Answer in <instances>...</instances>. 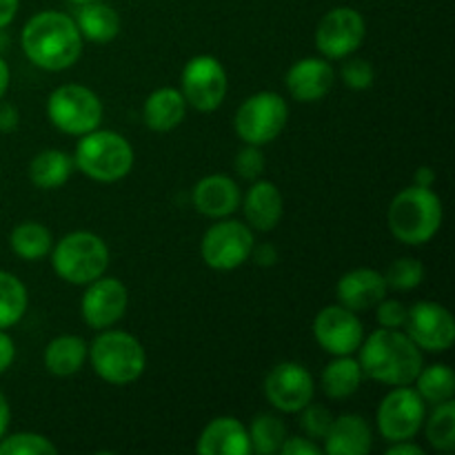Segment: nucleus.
<instances>
[{
	"mask_svg": "<svg viewBox=\"0 0 455 455\" xmlns=\"http://www.w3.org/2000/svg\"><path fill=\"white\" fill-rule=\"evenodd\" d=\"M25 56L44 71H65L83 56V36L74 18L62 12H38L22 27Z\"/></svg>",
	"mask_w": 455,
	"mask_h": 455,
	"instance_id": "obj_1",
	"label": "nucleus"
},
{
	"mask_svg": "<svg viewBox=\"0 0 455 455\" xmlns=\"http://www.w3.org/2000/svg\"><path fill=\"white\" fill-rule=\"evenodd\" d=\"M358 354L364 378L380 385H413L422 369V349L398 329L380 327L369 333Z\"/></svg>",
	"mask_w": 455,
	"mask_h": 455,
	"instance_id": "obj_2",
	"label": "nucleus"
},
{
	"mask_svg": "<svg viewBox=\"0 0 455 455\" xmlns=\"http://www.w3.org/2000/svg\"><path fill=\"white\" fill-rule=\"evenodd\" d=\"M387 222L395 240L404 244H427L443 227V200L431 187L411 185L398 191L387 209Z\"/></svg>",
	"mask_w": 455,
	"mask_h": 455,
	"instance_id": "obj_3",
	"label": "nucleus"
},
{
	"mask_svg": "<svg viewBox=\"0 0 455 455\" xmlns=\"http://www.w3.org/2000/svg\"><path fill=\"white\" fill-rule=\"evenodd\" d=\"M133 147L120 133L109 129H93L80 136L76 145L74 163L76 169L96 182H118L129 176L133 167Z\"/></svg>",
	"mask_w": 455,
	"mask_h": 455,
	"instance_id": "obj_4",
	"label": "nucleus"
},
{
	"mask_svg": "<svg viewBox=\"0 0 455 455\" xmlns=\"http://www.w3.org/2000/svg\"><path fill=\"white\" fill-rule=\"evenodd\" d=\"M92 367L100 380L124 387L145 373L147 354L142 342L127 331L102 329L87 351Z\"/></svg>",
	"mask_w": 455,
	"mask_h": 455,
	"instance_id": "obj_5",
	"label": "nucleus"
},
{
	"mask_svg": "<svg viewBox=\"0 0 455 455\" xmlns=\"http://www.w3.org/2000/svg\"><path fill=\"white\" fill-rule=\"evenodd\" d=\"M49 253L58 278L78 287L105 275L109 267V247L93 231H71Z\"/></svg>",
	"mask_w": 455,
	"mask_h": 455,
	"instance_id": "obj_6",
	"label": "nucleus"
},
{
	"mask_svg": "<svg viewBox=\"0 0 455 455\" xmlns=\"http://www.w3.org/2000/svg\"><path fill=\"white\" fill-rule=\"evenodd\" d=\"M102 107L100 96L84 84H60L47 100V116L56 129L69 136H84L100 127Z\"/></svg>",
	"mask_w": 455,
	"mask_h": 455,
	"instance_id": "obj_7",
	"label": "nucleus"
},
{
	"mask_svg": "<svg viewBox=\"0 0 455 455\" xmlns=\"http://www.w3.org/2000/svg\"><path fill=\"white\" fill-rule=\"evenodd\" d=\"M289 120V107L280 93L258 92L238 107L234 129L244 145L265 147L283 133Z\"/></svg>",
	"mask_w": 455,
	"mask_h": 455,
	"instance_id": "obj_8",
	"label": "nucleus"
},
{
	"mask_svg": "<svg viewBox=\"0 0 455 455\" xmlns=\"http://www.w3.org/2000/svg\"><path fill=\"white\" fill-rule=\"evenodd\" d=\"M253 244L256 240H253L251 227L240 220L220 218L216 225L204 231L200 256L209 269L234 271L249 260Z\"/></svg>",
	"mask_w": 455,
	"mask_h": 455,
	"instance_id": "obj_9",
	"label": "nucleus"
},
{
	"mask_svg": "<svg viewBox=\"0 0 455 455\" xmlns=\"http://www.w3.org/2000/svg\"><path fill=\"white\" fill-rule=\"evenodd\" d=\"M427 418V403L409 385L394 387L382 398L376 413V425L387 443L413 440L422 429Z\"/></svg>",
	"mask_w": 455,
	"mask_h": 455,
	"instance_id": "obj_10",
	"label": "nucleus"
},
{
	"mask_svg": "<svg viewBox=\"0 0 455 455\" xmlns=\"http://www.w3.org/2000/svg\"><path fill=\"white\" fill-rule=\"evenodd\" d=\"M229 89V78L218 58L194 56L185 65L180 76V92L185 96L187 107H194L196 111H216L222 105Z\"/></svg>",
	"mask_w": 455,
	"mask_h": 455,
	"instance_id": "obj_11",
	"label": "nucleus"
},
{
	"mask_svg": "<svg viewBox=\"0 0 455 455\" xmlns=\"http://www.w3.org/2000/svg\"><path fill=\"white\" fill-rule=\"evenodd\" d=\"M367 25L358 9L336 7L324 13L315 29V47L327 60H342L360 49Z\"/></svg>",
	"mask_w": 455,
	"mask_h": 455,
	"instance_id": "obj_12",
	"label": "nucleus"
},
{
	"mask_svg": "<svg viewBox=\"0 0 455 455\" xmlns=\"http://www.w3.org/2000/svg\"><path fill=\"white\" fill-rule=\"evenodd\" d=\"M407 336L429 354H444L455 340V320L451 311L440 302L422 300L407 309Z\"/></svg>",
	"mask_w": 455,
	"mask_h": 455,
	"instance_id": "obj_13",
	"label": "nucleus"
},
{
	"mask_svg": "<svg viewBox=\"0 0 455 455\" xmlns=\"http://www.w3.org/2000/svg\"><path fill=\"white\" fill-rule=\"evenodd\" d=\"M314 376L300 363L275 364L265 378L267 400L283 413H298L305 409L314 400Z\"/></svg>",
	"mask_w": 455,
	"mask_h": 455,
	"instance_id": "obj_14",
	"label": "nucleus"
},
{
	"mask_svg": "<svg viewBox=\"0 0 455 455\" xmlns=\"http://www.w3.org/2000/svg\"><path fill=\"white\" fill-rule=\"evenodd\" d=\"M314 338L327 354L351 355L363 345L364 327L355 311L342 305H329L315 315Z\"/></svg>",
	"mask_w": 455,
	"mask_h": 455,
	"instance_id": "obj_15",
	"label": "nucleus"
},
{
	"mask_svg": "<svg viewBox=\"0 0 455 455\" xmlns=\"http://www.w3.org/2000/svg\"><path fill=\"white\" fill-rule=\"evenodd\" d=\"M129 305L127 287L118 278H96L87 284L80 300V315L92 329H109L124 315Z\"/></svg>",
	"mask_w": 455,
	"mask_h": 455,
	"instance_id": "obj_16",
	"label": "nucleus"
},
{
	"mask_svg": "<svg viewBox=\"0 0 455 455\" xmlns=\"http://www.w3.org/2000/svg\"><path fill=\"white\" fill-rule=\"evenodd\" d=\"M333 80V67L327 58H302V60L293 62L287 71L289 93L293 100L298 102H318L331 92Z\"/></svg>",
	"mask_w": 455,
	"mask_h": 455,
	"instance_id": "obj_17",
	"label": "nucleus"
},
{
	"mask_svg": "<svg viewBox=\"0 0 455 455\" xmlns=\"http://www.w3.org/2000/svg\"><path fill=\"white\" fill-rule=\"evenodd\" d=\"M191 200H194L196 212L213 218V220H220V218L238 212L243 196H240V187L234 178L225 176V173H212L196 182Z\"/></svg>",
	"mask_w": 455,
	"mask_h": 455,
	"instance_id": "obj_18",
	"label": "nucleus"
},
{
	"mask_svg": "<svg viewBox=\"0 0 455 455\" xmlns=\"http://www.w3.org/2000/svg\"><path fill=\"white\" fill-rule=\"evenodd\" d=\"M336 296L342 307L355 311V314L373 309L387 296L385 275L371 267H358V269L347 271L338 280Z\"/></svg>",
	"mask_w": 455,
	"mask_h": 455,
	"instance_id": "obj_19",
	"label": "nucleus"
},
{
	"mask_svg": "<svg viewBox=\"0 0 455 455\" xmlns=\"http://www.w3.org/2000/svg\"><path fill=\"white\" fill-rule=\"evenodd\" d=\"M196 451L203 455H251L249 429L234 416L216 418L198 435Z\"/></svg>",
	"mask_w": 455,
	"mask_h": 455,
	"instance_id": "obj_20",
	"label": "nucleus"
},
{
	"mask_svg": "<svg viewBox=\"0 0 455 455\" xmlns=\"http://www.w3.org/2000/svg\"><path fill=\"white\" fill-rule=\"evenodd\" d=\"M243 212L244 218H247V225L251 229L262 231V234L274 231L278 227V222L283 220V194H280V189L271 180L258 178L249 187L247 194H244Z\"/></svg>",
	"mask_w": 455,
	"mask_h": 455,
	"instance_id": "obj_21",
	"label": "nucleus"
},
{
	"mask_svg": "<svg viewBox=\"0 0 455 455\" xmlns=\"http://www.w3.org/2000/svg\"><path fill=\"white\" fill-rule=\"evenodd\" d=\"M371 447V427L363 416H355V413L333 418L323 440V453L329 455H367Z\"/></svg>",
	"mask_w": 455,
	"mask_h": 455,
	"instance_id": "obj_22",
	"label": "nucleus"
},
{
	"mask_svg": "<svg viewBox=\"0 0 455 455\" xmlns=\"http://www.w3.org/2000/svg\"><path fill=\"white\" fill-rule=\"evenodd\" d=\"M187 116V100L180 89L160 87L149 93L142 107V120L156 133L173 132Z\"/></svg>",
	"mask_w": 455,
	"mask_h": 455,
	"instance_id": "obj_23",
	"label": "nucleus"
},
{
	"mask_svg": "<svg viewBox=\"0 0 455 455\" xmlns=\"http://www.w3.org/2000/svg\"><path fill=\"white\" fill-rule=\"evenodd\" d=\"M87 342L74 333H65V336L53 338L44 349V367L49 373L58 378H69L83 369L84 360H87Z\"/></svg>",
	"mask_w": 455,
	"mask_h": 455,
	"instance_id": "obj_24",
	"label": "nucleus"
},
{
	"mask_svg": "<svg viewBox=\"0 0 455 455\" xmlns=\"http://www.w3.org/2000/svg\"><path fill=\"white\" fill-rule=\"evenodd\" d=\"M76 27H78L80 36L92 43H111L116 36L120 34V16L114 7L109 4L100 3H89V4H80L78 12H76L74 18Z\"/></svg>",
	"mask_w": 455,
	"mask_h": 455,
	"instance_id": "obj_25",
	"label": "nucleus"
},
{
	"mask_svg": "<svg viewBox=\"0 0 455 455\" xmlns=\"http://www.w3.org/2000/svg\"><path fill=\"white\" fill-rule=\"evenodd\" d=\"M76 163L74 156L65 154L60 149H44L34 156L29 164V180L38 189L52 191L65 185L74 173Z\"/></svg>",
	"mask_w": 455,
	"mask_h": 455,
	"instance_id": "obj_26",
	"label": "nucleus"
},
{
	"mask_svg": "<svg viewBox=\"0 0 455 455\" xmlns=\"http://www.w3.org/2000/svg\"><path fill=\"white\" fill-rule=\"evenodd\" d=\"M364 380V373L360 369V363L351 355H336V360L324 367L320 385L327 398L331 400H347L360 389Z\"/></svg>",
	"mask_w": 455,
	"mask_h": 455,
	"instance_id": "obj_27",
	"label": "nucleus"
},
{
	"mask_svg": "<svg viewBox=\"0 0 455 455\" xmlns=\"http://www.w3.org/2000/svg\"><path fill=\"white\" fill-rule=\"evenodd\" d=\"M9 247H12V251L16 253L18 258H22V260H43V258L49 256V251H52L53 235L52 231L44 225H40V222L27 220L13 227L12 234H9Z\"/></svg>",
	"mask_w": 455,
	"mask_h": 455,
	"instance_id": "obj_28",
	"label": "nucleus"
},
{
	"mask_svg": "<svg viewBox=\"0 0 455 455\" xmlns=\"http://www.w3.org/2000/svg\"><path fill=\"white\" fill-rule=\"evenodd\" d=\"M413 385H416L420 398L429 404H443L447 400H453L455 376L451 367H447V364L422 367Z\"/></svg>",
	"mask_w": 455,
	"mask_h": 455,
	"instance_id": "obj_29",
	"label": "nucleus"
},
{
	"mask_svg": "<svg viewBox=\"0 0 455 455\" xmlns=\"http://www.w3.org/2000/svg\"><path fill=\"white\" fill-rule=\"evenodd\" d=\"M29 305L27 287L9 271H0V329H9L22 320Z\"/></svg>",
	"mask_w": 455,
	"mask_h": 455,
	"instance_id": "obj_30",
	"label": "nucleus"
},
{
	"mask_svg": "<svg viewBox=\"0 0 455 455\" xmlns=\"http://www.w3.org/2000/svg\"><path fill=\"white\" fill-rule=\"evenodd\" d=\"M284 438H287V427L274 413H260L253 418L249 427V440H251V453L274 455L280 451Z\"/></svg>",
	"mask_w": 455,
	"mask_h": 455,
	"instance_id": "obj_31",
	"label": "nucleus"
},
{
	"mask_svg": "<svg viewBox=\"0 0 455 455\" xmlns=\"http://www.w3.org/2000/svg\"><path fill=\"white\" fill-rule=\"evenodd\" d=\"M427 440L435 451L451 453L455 449V403L447 400L443 404H435L434 413L425 418Z\"/></svg>",
	"mask_w": 455,
	"mask_h": 455,
	"instance_id": "obj_32",
	"label": "nucleus"
},
{
	"mask_svg": "<svg viewBox=\"0 0 455 455\" xmlns=\"http://www.w3.org/2000/svg\"><path fill=\"white\" fill-rule=\"evenodd\" d=\"M58 447L47 435L20 431L0 438V455H56Z\"/></svg>",
	"mask_w": 455,
	"mask_h": 455,
	"instance_id": "obj_33",
	"label": "nucleus"
},
{
	"mask_svg": "<svg viewBox=\"0 0 455 455\" xmlns=\"http://www.w3.org/2000/svg\"><path fill=\"white\" fill-rule=\"evenodd\" d=\"M387 289L394 291H411V289L420 287L425 280V265L416 258H398L387 267L385 274Z\"/></svg>",
	"mask_w": 455,
	"mask_h": 455,
	"instance_id": "obj_34",
	"label": "nucleus"
},
{
	"mask_svg": "<svg viewBox=\"0 0 455 455\" xmlns=\"http://www.w3.org/2000/svg\"><path fill=\"white\" fill-rule=\"evenodd\" d=\"M300 427L309 440H324L329 427H331L333 416L324 404H314L311 400L305 409H300Z\"/></svg>",
	"mask_w": 455,
	"mask_h": 455,
	"instance_id": "obj_35",
	"label": "nucleus"
},
{
	"mask_svg": "<svg viewBox=\"0 0 455 455\" xmlns=\"http://www.w3.org/2000/svg\"><path fill=\"white\" fill-rule=\"evenodd\" d=\"M342 83L347 84L354 92H364V89H371L373 83H376V71H373V65L369 60H363V58H354V60H347L342 65Z\"/></svg>",
	"mask_w": 455,
	"mask_h": 455,
	"instance_id": "obj_36",
	"label": "nucleus"
},
{
	"mask_svg": "<svg viewBox=\"0 0 455 455\" xmlns=\"http://www.w3.org/2000/svg\"><path fill=\"white\" fill-rule=\"evenodd\" d=\"M265 154L260 151V147L256 145H247L243 147V149L235 154V160H234V169L235 173H238L243 180H258V178L262 176V172H265Z\"/></svg>",
	"mask_w": 455,
	"mask_h": 455,
	"instance_id": "obj_37",
	"label": "nucleus"
},
{
	"mask_svg": "<svg viewBox=\"0 0 455 455\" xmlns=\"http://www.w3.org/2000/svg\"><path fill=\"white\" fill-rule=\"evenodd\" d=\"M376 318L380 327L400 329L404 327V320H407V307L400 300H387V298H382L376 305Z\"/></svg>",
	"mask_w": 455,
	"mask_h": 455,
	"instance_id": "obj_38",
	"label": "nucleus"
},
{
	"mask_svg": "<svg viewBox=\"0 0 455 455\" xmlns=\"http://www.w3.org/2000/svg\"><path fill=\"white\" fill-rule=\"evenodd\" d=\"M283 455H320L323 453V447L320 444H315V440H309L305 435V438H284L283 447H280V451Z\"/></svg>",
	"mask_w": 455,
	"mask_h": 455,
	"instance_id": "obj_39",
	"label": "nucleus"
},
{
	"mask_svg": "<svg viewBox=\"0 0 455 455\" xmlns=\"http://www.w3.org/2000/svg\"><path fill=\"white\" fill-rule=\"evenodd\" d=\"M18 124H20V114H18L16 105L0 100V133L16 132Z\"/></svg>",
	"mask_w": 455,
	"mask_h": 455,
	"instance_id": "obj_40",
	"label": "nucleus"
},
{
	"mask_svg": "<svg viewBox=\"0 0 455 455\" xmlns=\"http://www.w3.org/2000/svg\"><path fill=\"white\" fill-rule=\"evenodd\" d=\"M249 258H253V262H256L258 267H274L275 262H278V249H275L271 243H262L260 247L253 244L251 256Z\"/></svg>",
	"mask_w": 455,
	"mask_h": 455,
	"instance_id": "obj_41",
	"label": "nucleus"
},
{
	"mask_svg": "<svg viewBox=\"0 0 455 455\" xmlns=\"http://www.w3.org/2000/svg\"><path fill=\"white\" fill-rule=\"evenodd\" d=\"M13 358H16V345H13L12 338L4 333V329H0V373H4L12 367Z\"/></svg>",
	"mask_w": 455,
	"mask_h": 455,
	"instance_id": "obj_42",
	"label": "nucleus"
},
{
	"mask_svg": "<svg viewBox=\"0 0 455 455\" xmlns=\"http://www.w3.org/2000/svg\"><path fill=\"white\" fill-rule=\"evenodd\" d=\"M387 455H425V449L413 444L411 440H403V443H391Z\"/></svg>",
	"mask_w": 455,
	"mask_h": 455,
	"instance_id": "obj_43",
	"label": "nucleus"
},
{
	"mask_svg": "<svg viewBox=\"0 0 455 455\" xmlns=\"http://www.w3.org/2000/svg\"><path fill=\"white\" fill-rule=\"evenodd\" d=\"M18 4L20 0H0V29H4L16 18Z\"/></svg>",
	"mask_w": 455,
	"mask_h": 455,
	"instance_id": "obj_44",
	"label": "nucleus"
},
{
	"mask_svg": "<svg viewBox=\"0 0 455 455\" xmlns=\"http://www.w3.org/2000/svg\"><path fill=\"white\" fill-rule=\"evenodd\" d=\"M435 173L431 167H418L416 173H413V185L418 187H434Z\"/></svg>",
	"mask_w": 455,
	"mask_h": 455,
	"instance_id": "obj_45",
	"label": "nucleus"
},
{
	"mask_svg": "<svg viewBox=\"0 0 455 455\" xmlns=\"http://www.w3.org/2000/svg\"><path fill=\"white\" fill-rule=\"evenodd\" d=\"M9 420H12V411H9V403H7V398H4V395H3V391H0V438H3V435L7 434Z\"/></svg>",
	"mask_w": 455,
	"mask_h": 455,
	"instance_id": "obj_46",
	"label": "nucleus"
},
{
	"mask_svg": "<svg viewBox=\"0 0 455 455\" xmlns=\"http://www.w3.org/2000/svg\"><path fill=\"white\" fill-rule=\"evenodd\" d=\"M9 78H12V76H9L7 62H4L3 58H0V100H3L4 93H7V89H9Z\"/></svg>",
	"mask_w": 455,
	"mask_h": 455,
	"instance_id": "obj_47",
	"label": "nucleus"
},
{
	"mask_svg": "<svg viewBox=\"0 0 455 455\" xmlns=\"http://www.w3.org/2000/svg\"><path fill=\"white\" fill-rule=\"evenodd\" d=\"M71 3L76 4V7H80V4H89V3H96V0H71Z\"/></svg>",
	"mask_w": 455,
	"mask_h": 455,
	"instance_id": "obj_48",
	"label": "nucleus"
}]
</instances>
